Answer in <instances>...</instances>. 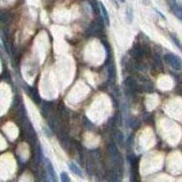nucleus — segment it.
<instances>
[{
	"instance_id": "nucleus-7",
	"label": "nucleus",
	"mask_w": 182,
	"mask_h": 182,
	"mask_svg": "<svg viewBox=\"0 0 182 182\" xmlns=\"http://www.w3.org/2000/svg\"><path fill=\"white\" fill-rule=\"evenodd\" d=\"M118 1H119L120 3H125L126 0H118Z\"/></svg>"
},
{
	"instance_id": "nucleus-1",
	"label": "nucleus",
	"mask_w": 182,
	"mask_h": 182,
	"mask_svg": "<svg viewBox=\"0 0 182 182\" xmlns=\"http://www.w3.org/2000/svg\"><path fill=\"white\" fill-rule=\"evenodd\" d=\"M45 165H46V169H47V171H48V175L51 182H58L57 175V172L54 169V166H53L52 162L48 158H46Z\"/></svg>"
},
{
	"instance_id": "nucleus-6",
	"label": "nucleus",
	"mask_w": 182,
	"mask_h": 182,
	"mask_svg": "<svg viewBox=\"0 0 182 182\" xmlns=\"http://www.w3.org/2000/svg\"><path fill=\"white\" fill-rule=\"evenodd\" d=\"M60 179H61V182H71V179L66 172H61V174H60Z\"/></svg>"
},
{
	"instance_id": "nucleus-2",
	"label": "nucleus",
	"mask_w": 182,
	"mask_h": 182,
	"mask_svg": "<svg viewBox=\"0 0 182 182\" xmlns=\"http://www.w3.org/2000/svg\"><path fill=\"white\" fill-rule=\"evenodd\" d=\"M165 59L166 61L168 62L172 67H174L175 69H178L179 70L181 68V63H180V60L178 57H176L175 55L173 54H167L165 56Z\"/></svg>"
},
{
	"instance_id": "nucleus-5",
	"label": "nucleus",
	"mask_w": 182,
	"mask_h": 182,
	"mask_svg": "<svg viewBox=\"0 0 182 182\" xmlns=\"http://www.w3.org/2000/svg\"><path fill=\"white\" fill-rule=\"evenodd\" d=\"M133 18H134V15H133V10L131 7H128L126 11V18H127V21L128 23H132L133 21Z\"/></svg>"
},
{
	"instance_id": "nucleus-4",
	"label": "nucleus",
	"mask_w": 182,
	"mask_h": 182,
	"mask_svg": "<svg viewBox=\"0 0 182 182\" xmlns=\"http://www.w3.org/2000/svg\"><path fill=\"white\" fill-rule=\"evenodd\" d=\"M68 168H69V169H70L74 174H76V175H77V176L81 177V178L84 177V176H83V172H82V170L78 168L77 164H75V163H69V164H68Z\"/></svg>"
},
{
	"instance_id": "nucleus-3",
	"label": "nucleus",
	"mask_w": 182,
	"mask_h": 182,
	"mask_svg": "<svg viewBox=\"0 0 182 182\" xmlns=\"http://www.w3.org/2000/svg\"><path fill=\"white\" fill-rule=\"evenodd\" d=\"M98 6H99V10H100L101 16H102V18H103V20L105 22V24L107 25V26H109L110 25L109 16H108V10H107V8H106L105 5L102 2H99V3H98Z\"/></svg>"
}]
</instances>
